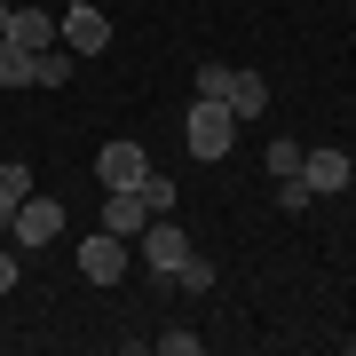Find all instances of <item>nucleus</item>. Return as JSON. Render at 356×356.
I'll return each instance as SVG.
<instances>
[{
    "mask_svg": "<svg viewBox=\"0 0 356 356\" xmlns=\"http://www.w3.org/2000/svg\"><path fill=\"white\" fill-rule=\"evenodd\" d=\"M175 285H191V293H206V285H214V261H206V254H191V261L175 269Z\"/></svg>",
    "mask_w": 356,
    "mask_h": 356,
    "instance_id": "nucleus-19",
    "label": "nucleus"
},
{
    "mask_svg": "<svg viewBox=\"0 0 356 356\" xmlns=\"http://www.w3.org/2000/svg\"><path fill=\"white\" fill-rule=\"evenodd\" d=\"M151 348H159V356H198V348H206V332H191V325H166Z\"/></svg>",
    "mask_w": 356,
    "mask_h": 356,
    "instance_id": "nucleus-15",
    "label": "nucleus"
},
{
    "mask_svg": "<svg viewBox=\"0 0 356 356\" xmlns=\"http://www.w3.org/2000/svg\"><path fill=\"white\" fill-rule=\"evenodd\" d=\"M151 222H159V214H151V198H143L135 182H127V191H103V229H111V238H127V245H135Z\"/></svg>",
    "mask_w": 356,
    "mask_h": 356,
    "instance_id": "nucleus-7",
    "label": "nucleus"
},
{
    "mask_svg": "<svg viewBox=\"0 0 356 356\" xmlns=\"http://www.w3.org/2000/svg\"><path fill=\"white\" fill-rule=\"evenodd\" d=\"M277 206H285V214H309V206H317V191H309L301 175H277Z\"/></svg>",
    "mask_w": 356,
    "mask_h": 356,
    "instance_id": "nucleus-16",
    "label": "nucleus"
},
{
    "mask_svg": "<svg viewBox=\"0 0 356 356\" xmlns=\"http://www.w3.org/2000/svg\"><path fill=\"white\" fill-rule=\"evenodd\" d=\"M8 16H16V8H8V0H0V32H8Z\"/></svg>",
    "mask_w": 356,
    "mask_h": 356,
    "instance_id": "nucleus-21",
    "label": "nucleus"
},
{
    "mask_svg": "<svg viewBox=\"0 0 356 356\" xmlns=\"http://www.w3.org/2000/svg\"><path fill=\"white\" fill-rule=\"evenodd\" d=\"M135 191H143V198H151V214H166V206H175V182H166V175H159V166H151V175H143V182H135Z\"/></svg>",
    "mask_w": 356,
    "mask_h": 356,
    "instance_id": "nucleus-18",
    "label": "nucleus"
},
{
    "mask_svg": "<svg viewBox=\"0 0 356 356\" xmlns=\"http://www.w3.org/2000/svg\"><path fill=\"white\" fill-rule=\"evenodd\" d=\"M8 40H16V48H32V56L56 48V16H48V8H16V16H8Z\"/></svg>",
    "mask_w": 356,
    "mask_h": 356,
    "instance_id": "nucleus-10",
    "label": "nucleus"
},
{
    "mask_svg": "<svg viewBox=\"0 0 356 356\" xmlns=\"http://www.w3.org/2000/svg\"><path fill=\"white\" fill-rule=\"evenodd\" d=\"M56 40H64L72 56H103V48H111V16H103L95 0H88V8H64V16H56Z\"/></svg>",
    "mask_w": 356,
    "mask_h": 356,
    "instance_id": "nucleus-6",
    "label": "nucleus"
},
{
    "mask_svg": "<svg viewBox=\"0 0 356 356\" xmlns=\"http://www.w3.org/2000/svg\"><path fill=\"white\" fill-rule=\"evenodd\" d=\"M0 88H32V48H16L8 32H0Z\"/></svg>",
    "mask_w": 356,
    "mask_h": 356,
    "instance_id": "nucleus-13",
    "label": "nucleus"
},
{
    "mask_svg": "<svg viewBox=\"0 0 356 356\" xmlns=\"http://www.w3.org/2000/svg\"><path fill=\"white\" fill-rule=\"evenodd\" d=\"M16 277H24V254H16V245H0V293H16Z\"/></svg>",
    "mask_w": 356,
    "mask_h": 356,
    "instance_id": "nucleus-20",
    "label": "nucleus"
},
{
    "mask_svg": "<svg viewBox=\"0 0 356 356\" xmlns=\"http://www.w3.org/2000/svg\"><path fill=\"white\" fill-rule=\"evenodd\" d=\"M24 198H32V166L24 159H0V238H8V222H16Z\"/></svg>",
    "mask_w": 356,
    "mask_h": 356,
    "instance_id": "nucleus-9",
    "label": "nucleus"
},
{
    "mask_svg": "<svg viewBox=\"0 0 356 356\" xmlns=\"http://www.w3.org/2000/svg\"><path fill=\"white\" fill-rule=\"evenodd\" d=\"M135 261L151 269V277H166V285H175V269L191 261V229L159 214V222H151V229H143V238H135Z\"/></svg>",
    "mask_w": 356,
    "mask_h": 356,
    "instance_id": "nucleus-3",
    "label": "nucleus"
},
{
    "mask_svg": "<svg viewBox=\"0 0 356 356\" xmlns=\"http://www.w3.org/2000/svg\"><path fill=\"white\" fill-rule=\"evenodd\" d=\"M64 8H88V0H64Z\"/></svg>",
    "mask_w": 356,
    "mask_h": 356,
    "instance_id": "nucleus-22",
    "label": "nucleus"
},
{
    "mask_svg": "<svg viewBox=\"0 0 356 356\" xmlns=\"http://www.w3.org/2000/svg\"><path fill=\"white\" fill-rule=\"evenodd\" d=\"M229 111H238V127L261 119V111H269V79H261V72H238V79H229Z\"/></svg>",
    "mask_w": 356,
    "mask_h": 356,
    "instance_id": "nucleus-11",
    "label": "nucleus"
},
{
    "mask_svg": "<svg viewBox=\"0 0 356 356\" xmlns=\"http://www.w3.org/2000/svg\"><path fill=\"white\" fill-rule=\"evenodd\" d=\"M301 182H309L317 198H332V191L356 182V159L341 151V143H309V151H301Z\"/></svg>",
    "mask_w": 356,
    "mask_h": 356,
    "instance_id": "nucleus-5",
    "label": "nucleus"
},
{
    "mask_svg": "<svg viewBox=\"0 0 356 356\" xmlns=\"http://www.w3.org/2000/svg\"><path fill=\"white\" fill-rule=\"evenodd\" d=\"M301 151H309V143H293V135L269 143V175H301Z\"/></svg>",
    "mask_w": 356,
    "mask_h": 356,
    "instance_id": "nucleus-17",
    "label": "nucleus"
},
{
    "mask_svg": "<svg viewBox=\"0 0 356 356\" xmlns=\"http://www.w3.org/2000/svg\"><path fill=\"white\" fill-rule=\"evenodd\" d=\"M72 269H79L88 285H119V277L135 269V245H127V238H111V229H95V238H79Z\"/></svg>",
    "mask_w": 356,
    "mask_h": 356,
    "instance_id": "nucleus-4",
    "label": "nucleus"
},
{
    "mask_svg": "<svg viewBox=\"0 0 356 356\" xmlns=\"http://www.w3.org/2000/svg\"><path fill=\"white\" fill-rule=\"evenodd\" d=\"M56 238H64V198H24V206H16V222H8V245H16V254H40V245H56Z\"/></svg>",
    "mask_w": 356,
    "mask_h": 356,
    "instance_id": "nucleus-2",
    "label": "nucleus"
},
{
    "mask_svg": "<svg viewBox=\"0 0 356 356\" xmlns=\"http://www.w3.org/2000/svg\"><path fill=\"white\" fill-rule=\"evenodd\" d=\"M229 79H238L229 64H198V72H191V95H206V103H229Z\"/></svg>",
    "mask_w": 356,
    "mask_h": 356,
    "instance_id": "nucleus-14",
    "label": "nucleus"
},
{
    "mask_svg": "<svg viewBox=\"0 0 356 356\" xmlns=\"http://www.w3.org/2000/svg\"><path fill=\"white\" fill-rule=\"evenodd\" d=\"M72 64H79V56L64 48V40H56V48H40V56H32V88H64Z\"/></svg>",
    "mask_w": 356,
    "mask_h": 356,
    "instance_id": "nucleus-12",
    "label": "nucleus"
},
{
    "mask_svg": "<svg viewBox=\"0 0 356 356\" xmlns=\"http://www.w3.org/2000/svg\"><path fill=\"white\" fill-rule=\"evenodd\" d=\"M182 135H191V159H229L238 151V111L229 103H206V95H191V119H182Z\"/></svg>",
    "mask_w": 356,
    "mask_h": 356,
    "instance_id": "nucleus-1",
    "label": "nucleus"
},
{
    "mask_svg": "<svg viewBox=\"0 0 356 356\" xmlns=\"http://www.w3.org/2000/svg\"><path fill=\"white\" fill-rule=\"evenodd\" d=\"M143 175H151L143 143H103V151H95V182H103V191H127V182H143Z\"/></svg>",
    "mask_w": 356,
    "mask_h": 356,
    "instance_id": "nucleus-8",
    "label": "nucleus"
}]
</instances>
